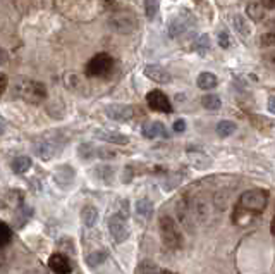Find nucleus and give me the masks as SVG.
Returning a JSON list of instances; mask_svg holds the SVG:
<instances>
[{"instance_id": "1", "label": "nucleus", "mask_w": 275, "mask_h": 274, "mask_svg": "<svg viewBox=\"0 0 275 274\" xmlns=\"http://www.w3.org/2000/svg\"><path fill=\"white\" fill-rule=\"evenodd\" d=\"M267 202H268V191L267 190H250V191H244L241 197H239L237 204H236L234 209V223L237 224H248L251 219L255 217L261 216L265 212V207H267Z\"/></svg>"}, {"instance_id": "2", "label": "nucleus", "mask_w": 275, "mask_h": 274, "mask_svg": "<svg viewBox=\"0 0 275 274\" xmlns=\"http://www.w3.org/2000/svg\"><path fill=\"white\" fill-rule=\"evenodd\" d=\"M12 95L29 104H41L47 99V86L37 80L19 76L12 84Z\"/></svg>"}, {"instance_id": "3", "label": "nucleus", "mask_w": 275, "mask_h": 274, "mask_svg": "<svg viewBox=\"0 0 275 274\" xmlns=\"http://www.w3.org/2000/svg\"><path fill=\"white\" fill-rule=\"evenodd\" d=\"M160 228V238H162V243L170 250H179L184 245V238H182L181 228L176 223L174 219L167 214H163L158 221Z\"/></svg>"}, {"instance_id": "4", "label": "nucleus", "mask_w": 275, "mask_h": 274, "mask_svg": "<svg viewBox=\"0 0 275 274\" xmlns=\"http://www.w3.org/2000/svg\"><path fill=\"white\" fill-rule=\"evenodd\" d=\"M109 28L116 33L129 35L138 28V18L131 9H117L109 18Z\"/></svg>"}, {"instance_id": "5", "label": "nucleus", "mask_w": 275, "mask_h": 274, "mask_svg": "<svg viewBox=\"0 0 275 274\" xmlns=\"http://www.w3.org/2000/svg\"><path fill=\"white\" fill-rule=\"evenodd\" d=\"M112 67L114 59L109 54H105V52H101V54H97L95 57L90 59V63L86 64V74L91 78L107 76L112 71Z\"/></svg>"}, {"instance_id": "6", "label": "nucleus", "mask_w": 275, "mask_h": 274, "mask_svg": "<svg viewBox=\"0 0 275 274\" xmlns=\"http://www.w3.org/2000/svg\"><path fill=\"white\" fill-rule=\"evenodd\" d=\"M109 231H110V236L114 238V241L117 243H122L129 238V228H127L126 223V217L120 216V214H112L109 217Z\"/></svg>"}, {"instance_id": "7", "label": "nucleus", "mask_w": 275, "mask_h": 274, "mask_svg": "<svg viewBox=\"0 0 275 274\" xmlns=\"http://www.w3.org/2000/svg\"><path fill=\"white\" fill-rule=\"evenodd\" d=\"M146 104L152 110L155 112H163V114H170L172 112V105H170V100L167 99V95L162 90H152L146 95Z\"/></svg>"}, {"instance_id": "8", "label": "nucleus", "mask_w": 275, "mask_h": 274, "mask_svg": "<svg viewBox=\"0 0 275 274\" xmlns=\"http://www.w3.org/2000/svg\"><path fill=\"white\" fill-rule=\"evenodd\" d=\"M107 116L114 121H129L134 117V107L133 105H124V104H112L105 109Z\"/></svg>"}, {"instance_id": "9", "label": "nucleus", "mask_w": 275, "mask_h": 274, "mask_svg": "<svg viewBox=\"0 0 275 274\" xmlns=\"http://www.w3.org/2000/svg\"><path fill=\"white\" fill-rule=\"evenodd\" d=\"M145 76L150 78L152 81H155V83H160V84H167L172 81V76H170L169 71L163 69V67L158 66V64H148V66L145 67Z\"/></svg>"}, {"instance_id": "10", "label": "nucleus", "mask_w": 275, "mask_h": 274, "mask_svg": "<svg viewBox=\"0 0 275 274\" xmlns=\"http://www.w3.org/2000/svg\"><path fill=\"white\" fill-rule=\"evenodd\" d=\"M48 266L55 274H69L73 271L69 259L62 253H52L50 259H48Z\"/></svg>"}, {"instance_id": "11", "label": "nucleus", "mask_w": 275, "mask_h": 274, "mask_svg": "<svg viewBox=\"0 0 275 274\" xmlns=\"http://www.w3.org/2000/svg\"><path fill=\"white\" fill-rule=\"evenodd\" d=\"M143 135L150 140H155L158 136H163V138H169V133H167L165 126L160 123V121H152V123H146L143 126Z\"/></svg>"}, {"instance_id": "12", "label": "nucleus", "mask_w": 275, "mask_h": 274, "mask_svg": "<svg viewBox=\"0 0 275 274\" xmlns=\"http://www.w3.org/2000/svg\"><path fill=\"white\" fill-rule=\"evenodd\" d=\"M95 136L100 140H105L109 143H117V145H126L129 143V138L122 133L117 131H105V129H100V131H95Z\"/></svg>"}, {"instance_id": "13", "label": "nucleus", "mask_w": 275, "mask_h": 274, "mask_svg": "<svg viewBox=\"0 0 275 274\" xmlns=\"http://www.w3.org/2000/svg\"><path fill=\"white\" fill-rule=\"evenodd\" d=\"M188 19H186V16H177V18H174L172 21H170L169 24V35L172 38H179L182 33H186V29H188Z\"/></svg>"}, {"instance_id": "14", "label": "nucleus", "mask_w": 275, "mask_h": 274, "mask_svg": "<svg viewBox=\"0 0 275 274\" xmlns=\"http://www.w3.org/2000/svg\"><path fill=\"white\" fill-rule=\"evenodd\" d=\"M35 154L40 159H43V161H48V159H52L55 154V143L48 142V140H40V142L35 145Z\"/></svg>"}, {"instance_id": "15", "label": "nucleus", "mask_w": 275, "mask_h": 274, "mask_svg": "<svg viewBox=\"0 0 275 274\" xmlns=\"http://www.w3.org/2000/svg\"><path fill=\"white\" fill-rule=\"evenodd\" d=\"M196 84H198L201 90H214L218 84V80L214 73H201L196 80Z\"/></svg>"}, {"instance_id": "16", "label": "nucleus", "mask_w": 275, "mask_h": 274, "mask_svg": "<svg viewBox=\"0 0 275 274\" xmlns=\"http://www.w3.org/2000/svg\"><path fill=\"white\" fill-rule=\"evenodd\" d=\"M81 221L86 228H93L95 223L98 221V211L93 207V205H86L81 211Z\"/></svg>"}, {"instance_id": "17", "label": "nucleus", "mask_w": 275, "mask_h": 274, "mask_svg": "<svg viewBox=\"0 0 275 274\" xmlns=\"http://www.w3.org/2000/svg\"><path fill=\"white\" fill-rule=\"evenodd\" d=\"M246 14L250 16V19H253L255 22H260L265 19V9L261 7L260 2H250L246 5Z\"/></svg>"}, {"instance_id": "18", "label": "nucleus", "mask_w": 275, "mask_h": 274, "mask_svg": "<svg viewBox=\"0 0 275 274\" xmlns=\"http://www.w3.org/2000/svg\"><path fill=\"white\" fill-rule=\"evenodd\" d=\"M188 155H189V161L195 164L196 169H206L212 164L210 157H206V155L201 154V152H189Z\"/></svg>"}, {"instance_id": "19", "label": "nucleus", "mask_w": 275, "mask_h": 274, "mask_svg": "<svg viewBox=\"0 0 275 274\" xmlns=\"http://www.w3.org/2000/svg\"><path fill=\"white\" fill-rule=\"evenodd\" d=\"M29 168H31V159L26 157V155H19V157H16L14 161H12V171H14L16 174H22V172H26Z\"/></svg>"}, {"instance_id": "20", "label": "nucleus", "mask_w": 275, "mask_h": 274, "mask_svg": "<svg viewBox=\"0 0 275 274\" xmlns=\"http://www.w3.org/2000/svg\"><path fill=\"white\" fill-rule=\"evenodd\" d=\"M232 22H234V28L236 31H239V33L243 35V37H250L251 35V28H250V22L246 21V19L243 18V16H234L232 18Z\"/></svg>"}, {"instance_id": "21", "label": "nucleus", "mask_w": 275, "mask_h": 274, "mask_svg": "<svg viewBox=\"0 0 275 274\" xmlns=\"http://www.w3.org/2000/svg\"><path fill=\"white\" fill-rule=\"evenodd\" d=\"M136 212H138V216L150 217L153 212V204L148 198H139V200L136 202Z\"/></svg>"}, {"instance_id": "22", "label": "nucleus", "mask_w": 275, "mask_h": 274, "mask_svg": "<svg viewBox=\"0 0 275 274\" xmlns=\"http://www.w3.org/2000/svg\"><path fill=\"white\" fill-rule=\"evenodd\" d=\"M234 131H236V123H232V121H220L217 125V135L222 136V138H227Z\"/></svg>"}, {"instance_id": "23", "label": "nucleus", "mask_w": 275, "mask_h": 274, "mask_svg": "<svg viewBox=\"0 0 275 274\" xmlns=\"http://www.w3.org/2000/svg\"><path fill=\"white\" fill-rule=\"evenodd\" d=\"M201 105L208 110H218L222 107V100L218 95H205L201 99Z\"/></svg>"}, {"instance_id": "24", "label": "nucleus", "mask_w": 275, "mask_h": 274, "mask_svg": "<svg viewBox=\"0 0 275 274\" xmlns=\"http://www.w3.org/2000/svg\"><path fill=\"white\" fill-rule=\"evenodd\" d=\"M208 48H210V37H208V35H201V37L196 40L195 50L198 52L199 55H205L206 52H208Z\"/></svg>"}, {"instance_id": "25", "label": "nucleus", "mask_w": 275, "mask_h": 274, "mask_svg": "<svg viewBox=\"0 0 275 274\" xmlns=\"http://www.w3.org/2000/svg\"><path fill=\"white\" fill-rule=\"evenodd\" d=\"M12 240V231L5 223H0V249L9 245Z\"/></svg>"}, {"instance_id": "26", "label": "nucleus", "mask_w": 275, "mask_h": 274, "mask_svg": "<svg viewBox=\"0 0 275 274\" xmlns=\"http://www.w3.org/2000/svg\"><path fill=\"white\" fill-rule=\"evenodd\" d=\"M88 264H90L91 267L98 266V264H103L107 260V252L105 250H97V252H93L91 255H88Z\"/></svg>"}, {"instance_id": "27", "label": "nucleus", "mask_w": 275, "mask_h": 274, "mask_svg": "<svg viewBox=\"0 0 275 274\" xmlns=\"http://www.w3.org/2000/svg\"><path fill=\"white\" fill-rule=\"evenodd\" d=\"M158 9H160L158 0H145V12H146V18L148 19L155 18Z\"/></svg>"}, {"instance_id": "28", "label": "nucleus", "mask_w": 275, "mask_h": 274, "mask_svg": "<svg viewBox=\"0 0 275 274\" xmlns=\"http://www.w3.org/2000/svg\"><path fill=\"white\" fill-rule=\"evenodd\" d=\"M218 45H220L222 48L231 47V37H229L227 31H220V33H218Z\"/></svg>"}, {"instance_id": "29", "label": "nucleus", "mask_w": 275, "mask_h": 274, "mask_svg": "<svg viewBox=\"0 0 275 274\" xmlns=\"http://www.w3.org/2000/svg\"><path fill=\"white\" fill-rule=\"evenodd\" d=\"M274 42H275L274 33H265V35H261V37H260V45H261V47H272V45H274Z\"/></svg>"}, {"instance_id": "30", "label": "nucleus", "mask_w": 275, "mask_h": 274, "mask_svg": "<svg viewBox=\"0 0 275 274\" xmlns=\"http://www.w3.org/2000/svg\"><path fill=\"white\" fill-rule=\"evenodd\" d=\"M7 84H9V78L4 73H0V97L4 95V91L7 90Z\"/></svg>"}, {"instance_id": "31", "label": "nucleus", "mask_w": 275, "mask_h": 274, "mask_svg": "<svg viewBox=\"0 0 275 274\" xmlns=\"http://www.w3.org/2000/svg\"><path fill=\"white\" fill-rule=\"evenodd\" d=\"M174 131L176 133H182L186 131V121L184 119H177L174 123Z\"/></svg>"}, {"instance_id": "32", "label": "nucleus", "mask_w": 275, "mask_h": 274, "mask_svg": "<svg viewBox=\"0 0 275 274\" xmlns=\"http://www.w3.org/2000/svg\"><path fill=\"white\" fill-rule=\"evenodd\" d=\"M9 61V54H7V50H5V48H2L0 47V66H2V64H5Z\"/></svg>"}, {"instance_id": "33", "label": "nucleus", "mask_w": 275, "mask_h": 274, "mask_svg": "<svg viewBox=\"0 0 275 274\" xmlns=\"http://www.w3.org/2000/svg\"><path fill=\"white\" fill-rule=\"evenodd\" d=\"M263 9H274L275 7V0H261L260 2Z\"/></svg>"}, {"instance_id": "34", "label": "nucleus", "mask_w": 275, "mask_h": 274, "mask_svg": "<svg viewBox=\"0 0 275 274\" xmlns=\"http://www.w3.org/2000/svg\"><path fill=\"white\" fill-rule=\"evenodd\" d=\"M268 110H270V112H274V110H275V107H274V97H270V102H268Z\"/></svg>"}, {"instance_id": "35", "label": "nucleus", "mask_w": 275, "mask_h": 274, "mask_svg": "<svg viewBox=\"0 0 275 274\" xmlns=\"http://www.w3.org/2000/svg\"><path fill=\"white\" fill-rule=\"evenodd\" d=\"M4 131H5V128H4V123H2V121H0V136L4 135Z\"/></svg>"}, {"instance_id": "36", "label": "nucleus", "mask_w": 275, "mask_h": 274, "mask_svg": "<svg viewBox=\"0 0 275 274\" xmlns=\"http://www.w3.org/2000/svg\"><path fill=\"white\" fill-rule=\"evenodd\" d=\"M160 274H176V273H172V271H167V269H162V271H160Z\"/></svg>"}, {"instance_id": "37", "label": "nucleus", "mask_w": 275, "mask_h": 274, "mask_svg": "<svg viewBox=\"0 0 275 274\" xmlns=\"http://www.w3.org/2000/svg\"><path fill=\"white\" fill-rule=\"evenodd\" d=\"M107 4H112V2H116V0H105Z\"/></svg>"}]
</instances>
